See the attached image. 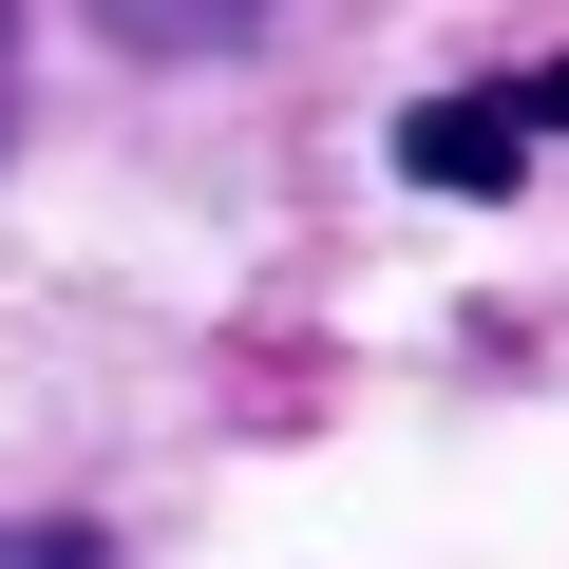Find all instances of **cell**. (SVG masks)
Here are the masks:
<instances>
[{
  "label": "cell",
  "instance_id": "cell-1",
  "mask_svg": "<svg viewBox=\"0 0 569 569\" xmlns=\"http://www.w3.org/2000/svg\"><path fill=\"white\" fill-rule=\"evenodd\" d=\"M550 133H569V58H550V77H493V96H437V114L399 133V171H418V190H512Z\"/></svg>",
  "mask_w": 569,
  "mask_h": 569
},
{
  "label": "cell",
  "instance_id": "cell-2",
  "mask_svg": "<svg viewBox=\"0 0 569 569\" xmlns=\"http://www.w3.org/2000/svg\"><path fill=\"white\" fill-rule=\"evenodd\" d=\"M96 20H133V39H247L266 0H96Z\"/></svg>",
  "mask_w": 569,
  "mask_h": 569
},
{
  "label": "cell",
  "instance_id": "cell-3",
  "mask_svg": "<svg viewBox=\"0 0 569 569\" xmlns=\"http://www.w3.org/2000/svg\"><path fill=\"white\" fill-rule=\"evenodd\" d=\"M0 569H96V531H0Z\"/></svg>",
  "mask_w": 569,
  "mask_h": 569
},
{
  "label": "cell",
  "instance_id": "cell-4",
  "mask_svg": "<svg viewBox=\"0 0 569 569\" xmlns=\"http://www.w3.org/2000/svg\"><path fill=\"white\" fill-rule=\"evenodd\" d=\"M0 77H20V0H0Z\"/></svg>",
  "mask_w": 569,
  "mask_h": 569
}]
</instances>
